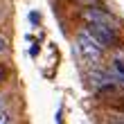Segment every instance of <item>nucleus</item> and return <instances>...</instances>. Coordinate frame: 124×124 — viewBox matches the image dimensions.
<instances>
[{
  "label": "nucleus",
  "instance_id": "obj_4",
  "mask_svg": "<svg viewBox=\"0 0 124 124\" xmlns=\"http://www.w3.org/2000/svg\"><path fill=\"white\" fill-rule=\"evenodd\" d=\"M111 72H115L120 79V88H122V81H124V52H117L111 61Z\"/></svg>",
  "mask_w": 124,
  "mask_h": 124
},
{
  "label": "nucleus",
  "instance_id": "obj_2",
  "mask_svg": "<svg viewBox=\"0 0 124 124\" xmlns=\"http://www.w3.org/2000/svg\"><path fill=\"white\" fill-rule=\"evenodd\" d=\"M81 18H84V23H86V25H104V27H108V30H113V32H117V30H120L117 18H115L113 14L106 9V7H101V5L81 9Z\"/></svg>",
  "mask_w": 124,
  "mask_h": 124
},
{
  "label": "nucleus",
  "instance_id": "obj_1",
  "mask_svg": "<svg viewBox=\"0 0 124 124\" xmlns=\"http://www.w3.org/2000/svg\"><path fill=\"white\" fill-rule=\"evenodd\" d=\"M77 50H79V56L84 59L86 65H90V68H97L101 63V54H104V47L99 45L97 41L93 39V36L81 30L77 34Z\"/></svg>",
  "mask_w": 124,
  "mask_h": 124
},
{
  "label": "nucleus",
  "instance_id": "obj_10",
  "mask_svg": "<svg viewBox=\"0 0 124 124\" xmlns=\"http://www.w3.org/2000/svg\"><path fill=\"white\" fill-rule=\"evenodd\" d=\"M2 108H5V97L0 95V111H2Z\"/></svg>",
  "mask_w": 124,
  "mask_h": 124
},
{
  "label": "nucleus",
  "instance_id": "obj_9",
  "mask_svg": "<svg viewBox=\"0 0 124 124\" xmlns=\"http://www.w3.org/2000/svg\"><path fill=\"white\" fill-rule=\"evenodd\" d=\"M30 20H32L34 25H39V23H41V16H39L36 11H32V14H30Z\"/></svg>",
  "mask_w": 124,
  "mask_h": 124
},
{
  "label": "nucleus",
  "instance_id": "obj_5",
  "mask_svg": "<svg viewBox=\"0 0 124 124\" xmlns=\"http://www.w3.org/2000/svg\"><path fill=\"white\" fill-rule=\"evenodd\" d=\"M0 124H14V117H11V113L7 111V108L0 111Z\"/></svg>",
  "mask_w": 124,
  "mask_h": 124
},
{
  "label": "nucleus",
  "instance_id": "obj_7",
  "mask_svg": "<svg viewBox=\"0 0 124 124\" xmlns=\"http://www.w3.org/2000/svg\"><path fill=\"white\" fill-rule=\"evenodd\" d=\"M7 75H9V72H7V68H5L2 63H0V86H2V84L7 81Z\"/></svg>",
  "mask_w": 124,
  "mask_h": 124
},
{
  "label": "nucleus",
  "instance_id": "obj_11",
  "mask_svg": "<svg viewBox=\"0 0 124 124\" xmlns=\"http://www.w3.org/2000/svg\"><path fill=\"white\" fill-rule=\"evenodd\" d=\"M122 111H124V104H122Z\"/></svg>",
  "mask_w": 124,
  "mask_h": 124
},
{
  "label": "nucleus",
  "instance_id": "obj_3",
  "mask_svg": "<svg viewBox=\"0 0 124 124\" xmlns=\"http://www.w3.org/2000/svg\"><path fill=\"white\" fill-rule=\"evenodd\" d=\"M84 30L88 32L104 50H111V47H117V45H120V36H117V32L108 30V27H104V25H86Z\"/></svg>",
  "mask_w": 124,
  "mask_h": 124
},
{
  "label": "nucleus",
  "instance_id": "obj_8",
  "mask_svg": "<svg viewBox=\"0 0 124 124\" xmlns=\"http://www.w3.org/2000/svg\"><path fill=\"white\" fill-rule=\"evenodd\" d=\"M7 52V39H5V36H0V56H2Z\"/></svg>",
  "mask_w": 124,
  "mask_h": 124
},
{
  "label": "nucleus",
  "instance_id": "obj_6",
  "mask_svg": "<svg viewBox=\"0 0 124 124\" xmlns=\"http://www.w3.org/2000/svg\"><path fill=\"white\" fill-rule=\"evenodd\" d=\"M75 2H77L79 7H84V9H86V7H97L99 0H75Z\"/></svg>",
  "mask_w": 124,
  "mask_h": 124
}]
</instances>
